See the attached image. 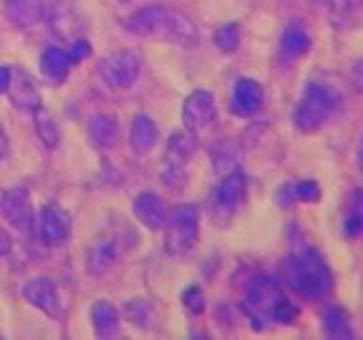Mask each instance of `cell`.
<instances>
[{"label":"cell","mask_w":363,"mask_h":340,"mask_svg":"<svg viewBox=\"0 0 363 340\" xmlns=\"http://www.w3.org/2000/svg\"><path fill=\"white\" fill-rule=\"evenodd\" d=\"M348 81H351L353 89L363 96V58L351 63V68H348Z\"/></svg>","instance_id":"33"},{"label":"cell","mask_w":363,"mask_h":340,"mask_svg":"<svg viewBox=\"0 0 363 340\" xmlns=\"http://www.w3.org/2000/svg\"><path fill=\"white\" fill-rule=\"evenodd\" d=\"M33 232L40 242L58 247V244H63L71 237V217H68L66 210H61L56 204H45L43 210L35 215Z\"/></svg>","instance_id":"11"},{"label":"cell","mask_w":363,"mask_h":340,"mask_svg":"<svg viewBox=\"0 0 363 340\" xmlns=\"http://www.w3.org/2000/svg\"><path fill=\"white\" fill-rule=\"evenodd\" d=\"M121 323V312L119 307L108 300H96L91 305V325H94V333L99 338H111L116 335Z\"/></svg>","instance_id":"22"},{"label":"cell","mask_w":363,"mask_h":340,"mask_svg":"<svg viewBox=\"0 0 363 340\" xmlns=\"http://www.w3.org/2000/svg\"><path fill=\"white\" fill-rule=\"evenodd\" d=\"M86 131H89V142L99 149H111L113 144L119 142V119L108 111H96L89 116V124H86Z\"/></svg>","instance_id":"18"},{"label":"cell","mask_w":363,"mask_h":340,"mask_svg":"<svg viewBox=\"0 0 363 340\" xmlns=\"http://www.w3.org/2000/svg\"><path fill=\"white\" fill-rule=\"evenodd\" d=\"M212 157V166L220 176L233 174V171H240V149L238 144L233 142H217L215 147L210 149Z\"/></svg>","instance_id":"25"},{"label":"cell","mask_w":363,"mask_h":340,"mask_svg":"<svg viewBox=\"0 0 363 340\" xmlns=\"http://www.w3.org/2000/svg\"><path fill=\"white\" fill-rule=\"evenodd\" d=\"M356 164H358V171L363 174V139L358 142V149H356Z\"/></svg>","instance_id":"38"},{"label":"cell","mask_w":363,"mask_h":340,"mask_svg":"<svg viewBox=\"0 0 363 340\" xmlns=\"http://www.w3.org/2000/svg\"><path fill=\"white\" fill-rule=\"evenodd\" d=\"M0 217L21 234H30L35 225V212L30 204L28 189L13 187L0 197Z\"/></svg>","instance_id":"10"},{"label":"cell","mask_w":363,"mask_h":340,"mask_svg":"<svg viewBox=\"0 0 363 340\" xmlns=\"http://www.w3.org/2000/svg\"><path fill=\"white\" fill-rule=\"evenodd\" d=\"M8 149H11V142H8L6 129H3V124H0V159H6Z\"/></svg>","instance_id":"37"},{"label":"cell","mask_w":363,"mask_h":340,"mask_svg":"<svg viewBox=\"0 0 363 340\" xmlns=\"http://www.w3.org/2000/svg\"><path fill=\"white\" fill-rule=\"evenodd\" d=\"M217 119V98L212 91L207 89H194L184 103H182V124L184 129L199 134V131L210 129Z\"/></svg>","instance_id":"9"},{"label":"cell","mask_w":363,"mask_h":340,"mask_svg":"<svg viewBox=\"0 0 363 340\" xmlns=\"http://www.w3.org/2000/svg\"><path fill=\"white\" fill-rule=\"evenodd\" d=\"M6 16L16 28H33L43 18L40 0H6Z\"/></svg>","instance_id":"21"},{"label":"cell","mask_w":363,"mask_h":340,"mask_svg":"<svg viewBox=\"0 0 363 340\" xmlns=\"http://www.w3.org/2000/svg\"><path fill=\"white\" fill-rule=\"evenodd\" d=\"M11 249H13V239H11V234H8L6 230L0 227V260H3V257L11 255Z\"/></svg>","instance_id":"35"},{"label":"cell","mask_w":363,"mask_h":340,"mask_svg":"<svg viewBox=\"0 0 363 340\" xmlns=\"http://www.w3.org/2000/svg\"><path fill=\"white\" fill-rule=\"evenodd\" d=\"M71 66H74V61H71L68 51H63L58 45H48L38 58L40 76L51 86H61L68 79V74H71Z\"/></svg>","instance_id":"19"},{"label":"cell","mask_w":363,"mask_h":340,"mask_svg":"<svg viewBox=\"0 0 363 340\" xmlns=\"http://www.w3.org/2000/svg\"><path fill=\"white\" fill-rule=\"evenodd\" d=\"M113 262V247L111 242H101L96 244V247L91 249V257H89V270L94 272V275H104V272L111 267Z\"/></svg>","instance_id":"30"},{"label":"cell","mask_w":363,"mask_h":340,"mask_svg":"<svg viewBox=\"0 0 363 340\" xmlns=\"http://www.w3.org/2000/svg\"><path fill=\"white\" fill-rule=\"evenodd\" d=\"M33 119H35V134H38V139L45 144V149H56L58 144H61V129H58L56 124V116H53L48 108H35L33 111Z\"/></svg>","instance_id":"26"},{"label":"cell","mask_w":363,"mask_h":340,"mask_svg":"<svg viewBox=\"0 0 363 340\" xmlns=\"http://www.w3.org/2000/svg\"><path fill=\"white\" fill-rule=\"evenodd\" d=\"M320 330H323V335L335 340H343V338L348 340L356 335L351 312L343 305H338V302H325L320 307Z\"/></svg>","instance_id":"17"},{"label":"cell","mask_w":363,"mask_h":340,"mask_svg":"<svg viewBox=\"0 0 363 340\" xmlns=\"http://www.w3.org/2000/svg\"><path fill=\"white\" fill-rule=\"evenodd\" d=\"M343 234L356 239L363 234V187H353L348 194L346 217H343Z\"/></svg>","instance_id":"24"},{"label":"cell","mask_w":363,"mask_h":340,"mask_svg":"<svg viewBox=\"0 0 363 340\" xmlns=\"http://www.w3.org/2000/svg\"><path fill=\"white\" fill-rule=\"evenodd\" d=\"M182 302H184V307H187L189 312H202L204 310V293L202 288H197V285H189L184 293H182Z\"/></svg>","instance_id":"32"},{"label":"cell","mask_w":363,"mask_h":340,"mask_svg":"<svg viewBox=\"0 0 363 340\" xmlns=\"http://www.w3.org/2000/svg\"><path fill=\"white\" fill-rule=\"evenodd\" d=\"M124 317L129 320L131 325H134V328L149 330L154 325V320H157V310H154L152 302L144 300V298H134V300L126 302Z\"/></svg>","instance_id":"27"},{"label":"cell","mask_w":363,"mask_h":340,"mask_svg":"<svg viewBox=\"0 0 363 340\" xmlns=\"http://www.w3.org/2000/svg\"><path fill=\"white\" fill-rule=\"evenodd\" d=\"M68 56H71V61H74V63L86 61V58L91 56V43H89V40H76L74 48L68 51Z\"/></svg>","instance_id":"34"},{"label":"cell","mask_w":363,"mask_h":340,"mask_svg":"<svg viewBox=\"0 0 363 340\" xmlns=\"http://www.w3.org/2000/svg\"><path fill=\"white\" fill-rule=\"evenodd\" d=\"M285 298L283 285L270 275H255L245 285L242 312L252 330H265L272 323V310Z\"/></svg>","instance_id":"4"},{"label":"cell","mask_w":363,"mask_h":340,"mask_svg":"<svg viewBox=\"0 0 363 340\" xmlns=\"http://www.w3.org/2000/svg\"><path fill=\"white\" fill-rule=\"evenodd\" d=\"M8 96H11V103L18 108V111L33 113L35 108L43 106V98H40L38 84H35V81L30 79V76L26 74V71H13Z\"/></svg>","instance_id":"16"},{"label":"cell","mask_w":363,"mask_h":340,"mask_svg":"<svg viewBox=\"0 0 363 340\" xmlns=\"http://www.w3.org/2000/svg\"><path fill=\"white\" fill-rule=\"evenodd\" d=\"M23 298L40 312H45L53 320L63 317V302L58 295V285L51 278H33L23 285Z\"/></svg>","instance_id":"12"},{"label":"cell","mask_w":363,"mask_h":340,"mask_svg":"<svg viewBox=\"0 0 363 340\" xmlns=\"http://www.w3.org/2000/svg\"><path fill=\"white\" fill-rule=\"evenodd\" d=\"M119 3H126V0H119Z\"/></svg>","instance_id":"39"},{"label":"cell","mask_w":363,"mask_h":340,"mask_svg":"<svg viewBox=\"0 0 363 340\" xmlns=\"http://www.w3.org/2000/svg\"><path fill=\"white\" fill-rule=\"evenodd\" d=\"M199 152L197 134L182 129L167 139L164 149V162H162V181L169 189H179L187 184L189 179V166H192L194 154Z\"/></svg>","instance_id":"5"},{"label":"cell","mask_w":363,"mask_h":340,"mask_svg":"<svg viewBox=\"0 0 363 340\" xmlns=\"http://www.w3.org/2000/svg\"><path fill=\"white\" fill-rule=\"evenodd\" d=\"M126 30L134 35H152L167 43L194 48L199 43L197 23L182 11L167 6H144L126 18Z\"/></svg>","instance_id":"2"},{"label":"cell","mask_w":363,"mask_h":340,"mask_svg":"<svg viewBox=\"0 0 363 340\" xmlns=\"http://www.w3.org/2000/svg\"><path fill=\"white\" fill-rule=\"evenodd\" d=\"M293 184V197L295 204H315L318 199L323 197L320 192V184L315 179H298V181H290Z\"/></svg>","instance_id":"29"},{"label":"cell","mask_w":363,"mask_h":340,"mask_svg":"<svg viewBox=\"0 0 363 340\" xmlns=\"http://www.w3.org/2000/svg\"><path fill=\"white\" fill-rule=\"evenodd\" d=\"M311 48H313V35L306 23H303L301 18H293V21L285 23L283 33H280V43H278L280 56L288 63H293V61H298V58L308 56Z\"/></svg>","instance_id":"14"},{"label":"cell","mask_w":363,"mask_h":340,"mask_svg":"<svg viewBox=\"0 0 363 340\" xmlns=\"http://www.w3.org/2000/svg\"><path fill=\"white\" fill-rule=\"evenodd\" d=\"M245 189H247V179L242 171H233V174H225L220 179L210 202L212 220L217 222V227H227V222L233 220V215L240 210V204L245 199Z\"/></svg>","instance_id":"8"},{"label":"cell","mask_w":363,"mask_h":340,"mask_svg":"<svg viewBox=\"0 0 363 340\" xmlns=\"http://www.w3.org/2000/svg\"><path fill=\"white\" fill-rule=\"evenodd\" d=\"M212 40H215L217 51L235 53L240 48V26L238 23H222V26L215 28V33H212Z\"/></svg>","instance_id":"28"},{"label":"cell","mask_w":363,"mask_h":340,"mask_svg":"<svg viewBox=\"0 0 363 340\" xmlns=\"http://www.w3.org/2000/svg\"><path fill=\"white\" fill-rule=\"evenodd\" d=\"M343 91L328 81H308L301 98L295 103L293 124L301 134H315L325 129L343 108Z\"/></svg>","instance_id":"3"},{"label":"cell","mask_w":363,"mask_h":340,"mask_svg":"<svg viewBox=\"0 0 363 340\" xmlns=\"http://www.w3.org/2000/svg\"><path fill=\"white\" fill-rule=\"evenodd\" d=\"M167 252L172 257H187L199 242V210L194 204H179L167 220Z\"/></svg>","instance_id":"6"},{"label":"cell","mask_w":363,"mask_h":340,"mask_svg":"<svg viewBox=\"0 0 363 340\" xmlns=\"http://www.w3.org/2000/svg\"><path fill=\"white\" fill-rule=\"evenodd\" d=\"M11 79H13L11 68L0 66V94H8V89H11Z\"/></svg>","instance_id":"36"},{"label":"cell","mask_w":363,"mask_h":340,"mask_svg":"<svg viewBox=\"0 0 363 340\" xmlns=\"http://www.w3.org/2000/svg\"><path fill=\"white\" fill-rule=\"evenodd\" d=\"M262 103H265V91H262V86L255 79L242 76V79L235 81L233 96H230V108H233L235 116L250 119V116H255L260 111Z\"/></svg>","instance_id":"13"},{"label":"cell","mask_w":363,"mask_h":340,"mask_svg":"<svg viewBox=\"0 0 363 340\" xmlns=\"http://www.w3.org/2000/svg\"><path fill=\"white\" fill-rule=\"evenodd\" d=\"M131 212L139 222H142L147 230L152 232H159L164 230L167 220H169V210H167V202L159 194L154 192H142L134 197V204H131Z\"/></svg>","instance_id":"15"},{"label":"cell","mask_w":363,"mask_h":340,"mask_svg":"<svg viewBox=\"0 0 363 340\" xmlns=\"http://www.w3.org/2000/svg\"><path fill=\"white\" fill-rule=\"evenodd\" d=\"M298 315H301V307L295 305V302H290L288 298H283V300L275 305V310H272V323L290 325L298 320Z\"/></svg>","instance_id":"31"},{"label":"cell","mask_w":363,"mask_h":340,"mask_svg":"<svg viewBox=\"0 0 363 340\" xmlns=\"http://www.w3.org/2000/svg\"><path fill=\"white\" fill-rule=\"evenodd\" d=\"M142 74V53L134 48H116L99 61V76L111 89H131Z\"/></svg>","instance_id":"7"},{"label":"cell","mask_w":363,"mask_h":340,"mask_svg":"<svg viewBox=\"0 0 363 340\" xmlns=\"http://www.w3.org/2000/svg\"><path fill=\"white\" fill-rule=\"evenodd\" d=\"M283 280L303 300H325L335 288L328 260L313 244H295L283 260Z\"/></svg>","instance_id":"1"},{"label":"cell","mask_w":363,"mask_h":340,"mask_svg":"<svg viewBox=\"0 0 363 340\" xmlns=\"http://www.w3.org/2000/svg\"><path fill=\"white\" fill-rule=\"evenodd\" d=\"M159 142V129L152 116L136 113L129 126V147L134 154H149Z\"/></svg>","instance_id":"20"},{"label":"cell","mask_w":363,"mask_h":340,"mask_svg":"<svg viewBox=\"0 0 363 340\" xmlns=\"http://www.w3.org/2000/svg\"><path fill=\"white\" fill-rule=\"evenodd\" d=\"M328 16L335 28H356L363 23V0H328Z\"/></svg>","instance_id":"23"}]
</instances>
